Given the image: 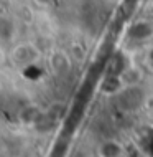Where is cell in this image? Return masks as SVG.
Here are the masks:
<instances>
[{
	"mask_svg": "<svg viewBox=\"0 0 153 157\" xmlns=\"http://www.w3.org/2000/svg\"><path fill=\"white\" fill-rule=\"evenodd\" d=\"M153 33V27L148 22H137L130 27L129 36L132 40H147Z\"/></svg>",
	"mask_w": 153,
	"mask_h": 157,
	"instance_id": "7a4b0ae2",
	"label": "cell"
},
{
	"mask_svg": "<svg viewBox=\"0 0 153 157\" xmlns=\"http://www.w3.org/2000/svg\"><path fill=\"white\" fill-rule=\"evenodd\" d=\"M100 154L102 157H117V155H120V146H117L114 142H107L102 146Z\"/></svg>",
	"mask_w": 153,
	"mask_h": 157,
	"instance_id": "5b68a950",
	"label": "cell"
},
{
	"mask_svg": "<svg viewBox=\"0 0 153 157\" xmlns=\"http://www.w3.org/2000/svg\"><path fill=\"white\" fill-rule=\"evenodd\" d=\"M35 58H36V52L31 45H20L12 53V60L15 63H18V65H23V66L33 63Z\"/></svg>",
	"mask_w": 153,
	"mask_h": 157,
	"instance_id": "6da1fadb",
	"label": "cell"
},
{
	"mask_svg": "<svg viewBox=\"0 0 153 157\" xmlns=\"http://www.w3.org/2000/svg\"><path fill=\"white\" fill-rule=\"evenodd\" d=\"M150 61H151V65H153V52L150 53Z\"/></svg>",
	"mask_w": 153,
	"mask_h": 157,
	"instance_id": "ba28073f",
	"label": "cell"
},
{
	"mask_svg": "<svg viewBox=\"0 0 153 157\" xmlns=\"http://www.w3.org/2000/svg\"><path fill=\"white\" fill-rule=\"evenodd\" d=\"M23 75L27 76L28 79L35 81V79H38L41 75H43V71H41V68H38V66L33 65V63H30V65L23 66Z\"/></svg>",
	"mask_w": 153,
	"mask_h": 157,
	"instance_id": "8992f818",
	"label": "cell"
},
{
	"mask_svg": "<svg viewBox=\"0 0 153 157\" xmlns=\"http://www.w3.org/2000/svg\"><path fill=\"white\" fill-rule=\"evenodd\" d=\"M127 70V63L124 55H114L109 61V71L107 75H114V76H120L124 71Z\"/></svg>",
	"mask_w": 153,
	"mask_h": 157,
	"instance_id": "3957f363",
	"label": "cell"
},
{
	"mask_svg": "<svg viewBox=\"0 0 153 157\" xmlns=\"http://www.w3.org/2000/svg\"><path fill=\"white\" fill-rule=\"evenodd\" d=\"M143 151H145L150 157H153V136L145 137V141H143Z\"/></svg>",
	"mask_w": 153,
	"mask_h": 157,
	"instance_id": "52a82bcc",
	"label": "cell"
},
{
	"mask_svg": "<svg viewBox=\"0 0 153 157\" xmlns=\"http://www.w3.org/2000/svg\"><path fill=\"white\" fill-rule=\"evenodd\" d=\"M120 76H114V75H107V78L104 79V84H102V90L107 93H115L118 88H120Z\"/></svg>",
	"mask_w": 153,
	"mask_h": 157,
	"instance_id": "277c9868",
	"label": "cell"
}]
</instances>
